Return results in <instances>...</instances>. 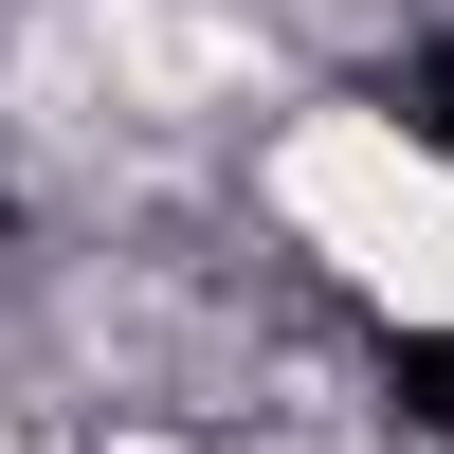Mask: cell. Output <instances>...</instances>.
<instances>
[{
  "mask_svg": "<svg viewBox=\"0 0 454 454\" xmlns=\"http://www.w3.org/2000/svg\"><path fill=\"white\" fill-rule=\"evenodd\" d=\"M237 200L291 273L382 346H454V128L364 73H309L273 128L237 145Z\"/></svg>",
  "mask_w": 454,
  "mask_h": 454,
  "instance_id": "6da1fadb",
  "label": "cell"
}]
</instances>
